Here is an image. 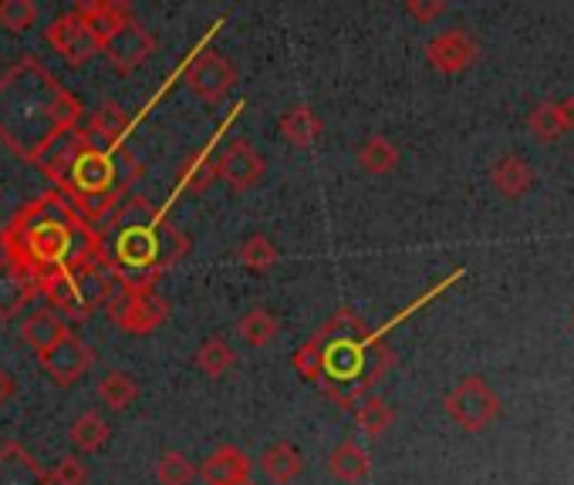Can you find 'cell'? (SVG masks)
I'll return each mask as SVG.
<instances>
[{
	"label": "cell",
	"instance_id": "cell-1",
	"mask_svg": "<svg viewBox=\"0 0 574 485\" xmlns=\"http://www.w3.org/2000/svg\"><path fill=\"white\" fill-rule=\"evenodd\" d=\"M291 364L338 408H355L389 375L395 354L382 341V331H369L355 311L341 308L295 351Z\"/></svg>",
	"mask_w": 574,
	"mask_h": 485
},
{
	"label": "cell",
	"instance_id": "cell-2",
	"mask_svg": "<svg viewBox=\"0 0 574 485\" xmlns=\"http://www.w3.org/2000/svg\"><path fill=\"white\" fill-rule=\"evenodd\" d=\"M82 118L78 95L57 82L41 57L24 54L0 75V142L21 162L31 165L51 139L78 129Z\"/></svg>",
	"mask_w": 574,
	"mask_h": 485
},
{
	"label": "cell",
	"instance_id": "cell-3",
	"mask_svg": "<svg viewBox=\"0 0 574 485\" xmlns=\"http://www.w3.org/2000/svg\"><path fill=\"white\" fill-rule=\"evenodd\" d=\"M0 257L38 287L85 257H98V233L62 193H41L0 229Z\"/></svg>",
	"mask_w": 574,
	"mask_h": 485
},
{
	"label": "cell",
	"instance_id": "cell-4",
	"mask_svg": "<svg viewBox=\"0 0 574 485\" xmlns=\"http://www.w3.org/2000/svg\"><path fill=\"white\" fill-rule=\"evenodd\" d=\"M166 209L156 206L149 196L132 193L108 213L105 223L95 226L98 233V257L111 273L115 287L123 290H156L166 277L159 226Z\"/></svg>",
	"mask_w": 574,
	"mask_h": 485
},
{
	"label": "cell",
	"instance_id": "cell-5",
	"mask_svg": "<svg viewBox=\"0 0 574 485\" xmlns=\"http://www.w3.org/2000/svg\"><path fill=\"white\" fill-rule=\"evenodd\" d=\"M142 175L146 162L129 149V142L119 149H98L88 142L54 193H62L88 226H98L115 206L136 193Z\"/></svg>",
	"mask_w": 574,
	"mask_h": 485
},
{
	"label": "cell",
	"instance_id": "cell-6",
	"mask_svg": "<svg viewBox=\"0 0 574 485\" xmlns=\"http://www.w3.org/2000/svg\"><path fill=\"white\" fill-rule=\"evenodd\" d=\"M111 290H115V280L105 270L102 257H85L65 270H57L51 280L38 287V293L47 300V308L54 314H62L65 321L95 317L98 311H105Z\"/></svg>",
	"mask_w": 574,
	"mask_h": 485
},
{
	"label": "cell",
	"instance_id": "cell-7",
	"mask_svg": "<svg viewBox=\"0 0 574 485\" xmlns=\"http://www.w3.org/2000/svg\"><path fill=\"white\" fill-rule=\"evenodd\" d=\"M105 314L123 334L149 337L166 324L169 300L159 297L156 290H123V287H115L108 303H105Z\"/></svg>",
	"mask_w": 574,
	"mask_h": 485
},
{
	"label": "cell",
	"instance_id": "cell-8",
	"mask_svg": "<svg viewBox=\"0 0 574 485\" xmlns=\"http://www.w3.org/2000/svg\"><path fill=\"white\" fill-rule=\"evenodd\" d=\"M180 78L196 98H203L206 105H220L230 95V88L237 85L241 72L234 61L216 51H190L187 65L180 68Z\"/></svg>",
	"mask_w": 574,
	"mask_h": 485
},
{
	"label": "cell",
	"instance_id": "cell-9",
	"mask_svg": "<svg viewBox=\"0 0 574 485\" xmlns=\"http://www.w3.org/2000/svg\"><path fill=\"white\" fill-rule=\"evenodd\" d=\"M44 41H47L51 51L62 54L72 68H82V65H88V61H92L95 54H102V41L95 37V31H92L75 11H68V14H62V18H54V21L44 28Z\"/></svg>",
	"mask_w": 574,
	"mask_h": 485
},
{
	"label": "cell",
	"instance_id": "cell-10",
	"mask_svg": "<svg viewBox=\"0 0 574 485\" xmlns=\"http://www.w3.org/2000/svg\"><path fill=\"white\" fill-rule=\"evenodd\" d=\"M241 108H244V101L230 111L226 118H223V126L213 132V139L203 146V149H196V152H190L183 162H180V169H177V193L180 196H203L213 182H216V155H220V136L234 126V118L241 115Z\"/></svg>",
	"mask_w": 574,
	"mask_h": 485
},
{
	"label": "cell",
	"instance_id": "cell-11",
	"mask_svg": "<svg viewBox=\"0 0 574 485\" xmlns=\"http://www.w3.org/2000/svg\"><path fill=\"white\" fill-rule=\"evenodd\" d=\"M95 347L82 337H75V331L65 337V341H57L47 354H41V368L44 375L57 385V388H72L78 385L88 371H92V364H95Z\"/></svg>",
	"mask_w": 574,
	"mask_h": 485
},
{
	"label": "cell",
	"instance_id": "cell-12",
	"mask_svg": "<svg viewBox=\"0 0 574 485\" xmlns=\"http://www.w3.org/2000/svg\"><path fill=\"white\" fill-rule=\"evenodd\" d=\"M102 54H105V61L111 65V72L132 75V72H139L146 61L156 54V34L142 21H129L119 34H111L102 44Z\"/></svg>",
	"mask_w": 574,
	"mask_h": 485
},
{
	"label": "cell",
	"instance_id": "cell-13",
	"mask_svg": "<svg viewBox=\"0 0 574 485\" xmlns=\"http://www.w3.org/2000/svg\"><path fill=\"white\" fill-rule=\"evenodd\" d=\"M446 414L467 432H480L497 414V395L480 378H464L446 395Z\"/></svg>",
	"mask_w": 574,
	"mask_h": 485
},
{
	"label": "cell",
	"instance_id": "cell-14",
	"mask_svg": "<svg viewBox=\"0 0 574 485\" xmlns=\"http://www.w3.org/2000/svg\"><path fill=\"white\" fill-rule=\"evenodd\" d=\"M264 155L247 142V139H234L226 149H220L216 155V179H223L230 193H247L264 179Z\"/></svg>",
	"mask_w": 574,
	"mask_h": 485
},
{
	"label": "cell",
	"instance_id": "cell-15",
	"mask_svg": "<svg viewBox=\"0 0 574 485\" xmlns=\"http://www.w3.org/2000/svg\"><path fill=\"white\" fill-rule=\"evenodd\" d=\"M92 139H88V132H85V126H78V129H68V132H62L57 139H51L38 155H34V169L51 182V186L57 190L62 186V179L68 175V169H72V162L78 159V152L88 146Z\"/></svg>",
	"mask_w": 574,
	"mask_h": 485
},
{
	"label": "cell",
	"instance_id": "cell-16",
	"mask_svg": "<svg viewBox=\"0 0 574 485\" xmlns=\"http://www.w3.org/2000/svg\"><path fill=\"white\" fill-rule=\"evenodd\" d=\"M132 126H136L132 115H129L119 101H102V105L88 115L85 132H88L92 146H98V149H119V146H126Z\"/></svg>",
	"mask_w": 574,
	"mask_h": 485
},
{
	"label": "cell",
	"instance_id": "cell-17",
	"mask_svg": "<svg viewBox=\"0 0 574 485\" xmlns=\"http://www.w3.org/2000/svg\"><path fill=\"white\" fill-rule=\"evenodd\" d=\"M92 31L95 37L105 44L111 34H119L129 21H136L132 14V4H126V0H78V4L72 8Z\"/></svg>",
	"mask_w": 574,
	"mask_h": 485
},
{
	"label": "cell",
	"instance_id": "cell-18",
	"mask_svg": "<svg viewBox=\"0 0 574 485\" xmlns=\"http://www.w3.org/2000/svg\"><path fill=\"white\" fill-rule=\"evenodd\" d=\"M251 472H254V462L237 445H220L196 468V475H203L206 485H244V482H251Z\"/></svg>",
	"mask_w": 574,
	"mask_h": 485
},
{
	"label": "cell",
	"instance_id": "cell-19",
	"mask_svg": "<svg viewBox=\"0 0 574 485\" xmlns=\"http://www.w3.org/2000/svg\"><path fill=\"white\" fill-rule=\"evenodd\" d=\"M429 65L446 72V75H456L464 72L470 61L477 57V41L467 34V31H443L429 41Z\"/></svg>",
	"mask_w": 574,
	"mask_h": 485
},
{
	"label": "cell",
	"instance_id": "cell-20",
	"mask_svg": "<svg viewBox=\"0 0 574 485\" xmlns=\"http://www.w3.org/2000/svg\"><path fill=\"white\" fill-rule=\"evenodd\" d=\"M0 485H51V475L21 442H4L0 445Z\"/></svg>",
	"mask_w": 574,
	"mask_h": 485
},
{
	"label": "cell",
	"instance_id": "cell-21",
	"mask_svg": "<svg viewBox=\"0 0 574 485\" xmlns=\"http://www.w3.org/2000/svg\"><path fill=\"white\" fill-rule=\"evenodd\" d=\"M72 334V324L62 317V314H54L51 308H41V311H31L24 321H21V341L41 357L47 354L57 341H65Z\"/></svg>",
	"mask_w": 574,
	"mask_h": 485
},
{
	"label": "cell",
	"instance_id": "cell-22",
	"mask_svg": "<svg viewBox=\"0 0 574 485\" xmlns=\"http://www.w3.org/2000/svg\"><path fill=\"white\" fill-rule=\"evenodd\" d=\"M38 297V283L0 257V321H14Z\"/></svg>",
	"mask_w": 574,
	"mask_h": 485
},
{
	"label": "cell",
	"instance_id": "cell-23",
	"mask_svg": "<svg viewBox=\"0 0 574 485\" xmlns=\"http://www.w3.org/2000/svg\"><path fill=\"white\" fill-rule=\"evenodd\" d=\"M277 132H280V139L287 146L311 149L321 139V132H325V121H321V115L311 105H295V108H287L277 118Z\"/></svg>",
	"mask_w": 574,
	"mask_h": 485
},
{
	"label": "cell",
	"instance_id": "cell-24",
	"mask_svg": "<svg viewBox=\"0 0 574 485\" xmlns=\"http://www.w3.org/2000/svg\"><path fill=\"white\" fill-rule=\"evenodd\" d=\"M261 472L270 485H287L305 472V455L291 442H274L261 455Z\"/></svg>",
	"mask_w": 574,
	"mask_h": 485
},
{
	"label": "cell",
	"instance_id": "cell-25",
	"mask_svg": "<svg viewBox=\"0 0 574 485\" xmlns=\"http://www.w3.org/2000/svg\"><path fill=\"white\" fill-rule=\"evenodd\" d=\"M372 468V459L369 452L355 442V439H344L331 455H328V472L338 478V482H362Z\"/></svg>",
	"mask_w": 574,
	"mask_h": 485
},
{
	"label": "cell",
	"instance_id": "cell-26",
	"mask_svg": "<svg viewBox=\"0 0 574 485\" xmlns=\"http://www.w3.org/2000/svg\"><path fill=\"white\" fill-rule=\"evenodd\" d=\"M237 260H241V267H244V270H251V273L264 277V273H270V270L277 267L280 254H277L274 239H270L267 233H251V236H244V239H241V247H237Z\"/></svg>",
	"mask_w": 574,
	"mask_h": 485
},
{
	"label": "cell",
	"instance_id": "cell-27",
	"mask_svg": "<svg viewBox=\"0 0 574 485\" xmlns=\"http://www.w3.org/2000/svg\"><path fill=\"white\" fill-rule=\"evenodd\" d=\"M108 435H111V429H108V421L102 418V411H82L78 418H75V424H72V432H68V439H72V445L78 449V452H85V455H92V452H98L105 442H108Z\"/></svg>",
	"mask_w": 574,
	"mask_h": 485
},
{
	"label": "cell",
	"instance_id": "cell-28",
	"mask_svg": "<svg viewBox=\"0 0 574 485\" xmlns=\"http://www.w3.org/2000/svg\"><path fill=\"white\" fill-rule=\"evenodd\" d=\"M98 398L105 408L111 411H126L136 398H139V381L129 371H108L98 381Z\"/></svg>",
	"mask_w": 574,
	"mask_h": 485
},
{
	"label": "cell",
	"instance_id": "cell-29",
	"mask_svg": "<svg viewBox=\"0 0 574 485\" xmlns=\"http://www.w3.org/2000/svg\"><path fill=\"white\" fill-rule=\"evenodd\" d=\"M277 331H280L277 314H270V311H264V308H254V311H247V314L237 321V337H241L247 347H267V344L277 337Z\"/></svg>",
	"mask_w": 574,
	"mask_h": 485
},
{
	"label": "cell",
	"instance_id": "cell-30",
	"mask_svg": "<svg viewBox=\"0 0 574 485\" xmlns=\"http://www.w3.org/2000/svg\"><path fill=\"white\" fill-rule=\"evenodd\" d=\"M355 159L365 172L372 175H385L398 165V149L385 139V136H369L359 149H355Z\"/></svg>",
	"mask_w": 574,
	"mask_h": 485
},
{
	"label": "cell",
	"instance_id": "cell-31",
	"mask_svg": "<svg viewBox=\"0 0 574 485\" xmlns=\"http://www.w3.org/2000/svg\"><path fill=\"white\" fill-rule=\"evenodd\" d=\"M193 360H196V368H200L203 375H210V378H223V375L237 364V351L230 347L223 337H206V341L200 344V351H196Z\"/></svg>",
	"mask_w": 574,
	"mask_h": 485
},
{
	"label": "cell",
	"instance_id": "cell-32",
	"mask_svg": "<svg viewBox=\"0 0 574 485\" xmlns=\"http://www.w3.org/2000/svg\"><path fill=\"white\" fill-rule=\"evenodd\" d=\"M355 421H359V429L365 439H382L389 429H392V421H395V411L392 405H385L382 398H365L355 411Z\"/></svg>",
	"mask_w": 574,
	"mask_h": 485
},
{
	"label": "cell",
	"instance_id": "cell-33",
	"mask_svg": "<svg viewBox=\"0 0 574 485\" xmlns=\"http://www.w3.org/2000/svg\"><path fill=\"white\" fill-rule=\"evenodd\" d=\"M531 169L517 159V155H507L493 165V182H497V190L507 193V196H517V193H524L531 186Z\"/></svg>",
	"mask_w": 574,
	"mask_h": 485
},
{
	"label": "cell",
	"instance_id": "cell-34",
	"mask_svg": "<svg viewBox=\"0 0 574 485\" xmlns=\"http://www.w3.org/2000/svg\"><path fill=\"white\" fill-rule=\"evenodd\" d=\"M196 465L183 452H162L156 462V482L159 485H193Z\"/></svg>",
	"mask_w": 574,
	"mask_h": 485
},
{
	"label": "cell",
	"instance_id": "cell-35",
	"mask_svg": "<svg viewBox=\"0 0 574 485\" xmlns=\"http://www.w3.org/2000/svg\"><path fill=\"white\" fill-rule=\"evenodd\" d=\"M38 24V4L31 0H0V28L11 34H24Z\"/></svg>",
	"mask_w": 574,
	"mask_h": 485
},
{
	"label": "cell",
	"instance_id": "cell-36",
	"mask_svg": "<svg viewBox=\"0 0 574 485\" xmlns=\"http://www.w3.org/2000/svg\"><path fill=\"white\" fill-rule=\"evenodd\" d=\"M47 475H51V485H88V465L78 455H65Z\"/></svg>",
	"mask_w": 574,
	"mask_h": 485
},
{
	"label": "cell",
	"instance_id": "cell-37",
	"mask_svg": "<svg viewBox=\"0 0 574 485\" xmlns=\"http://www.w3.org/2000/svg\"><path fill=\"white\" fill-rule=\"evenodd\" d=\"M14 391H18V381H14V375L11 371H4L0 368V408H4L11 398H14Z\"/></svg>",
	"mask_w": 574,
	"mask_h": 485
},
{
	"label": "cell",
	"instance_id": "cell-38",
	"mask_svg": "<svg viewBox=\"0 0 574 485\" xmlns=\"http://www.w3.org/2000/svg\"><path fill=\"white\" fill-rule=\"evenodd\" d=\"M413 18H419V21H429V18H436L439 11H443V4H416V0H413V4L406 8Z\"/></svg>",
	"mask_w": 574,
	"mask_h": 485
},
{
	"label": "cell",
	"instance_id": "cell-39",
	"mask_svg": "<svg viewBox=\"0 0 574 485\" xmlns=\"http://www.w3.org/2000/svg\"><path fill=\"white\" fill-rule=\"evenodd\" d=\"M244 485H254V482H244Z\"/></svg>",
	"mask_w": 574,
	"mask_h": 485
}]
</instances>
